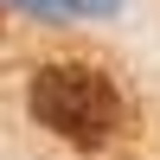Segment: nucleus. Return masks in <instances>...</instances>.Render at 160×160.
<instances>
[{
	"label": "nucleus",
	"instance_id": "1",
	"mask_svg": "<svg viewBox=\"0 0 160 160\" xmlns=\"http://www.w3.org/2000/svg\"><path fill=\"white\" fill-rule=\"evenodd\" d=\"M26 102H32V115L51 135H64L71 148H102V141L115 135V122H122L115 83L102 71H90V64H45V71L32 77V90H26Z\"/></svg>",
	"mask_w": 160,
	"mask_h": 160
},
{
	"label": "nucleus",
	"instance_id": "2",
	"mask_svg": "<svg viewBox=\"0 0 160 160\" xmlns=\"http://www.w3.org/2000/svg\"><path fill=\"white\" fill-rule=\"evenodd\" d=\"M122 0H71V13H115Z\"/></svg>",
	"mask_w": 160,
	"mask_h": 160
},
{
	"label": "nucleus",
	"instance_id": "3",
	"mask_svg": "<svg viewBox=\"0 0 160 160\" xmlns=\"http://www.w3.org/2000/svg\"><path fill=\"white\" fill-rule=\"evenodd\" d=\"M19 7H32V13H71V0H19Z\"/></svg>",
	"mask_w": 160,
	"mask_h": 160
}]
</instances>
